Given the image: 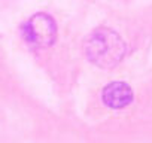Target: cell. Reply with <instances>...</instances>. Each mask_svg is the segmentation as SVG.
Segmentation results:
<instances>
[{"label": "cell", "instance_id": "2", "mask_svg": "<svg viewBox=\"0 0 152 143\" xmlns=\"http://www.w3.org/2000/svg\"><path fill=\"white\" fill-rule=\"evenodd\" d=\"M24 37L37 48H48L57 39L55 21L46 14H36L24 24Z\"/></svg>", "mask_w": 152, "mask_h": 143}, {"label": "cell", "instance_id": "1", "mask_svg": "<svg viewBox=\"0 0 152 143\" xmlns=\"http://www.w3.org/2000/svg\"><path fill=\"white\" fill-rule=\"evenodd\" d=\"M85 54L88 60L102 67L112 69L118 66L125 55V42L112 28H97L85 40Z\"/></svg>", "mask_w": 152, "mask_h": 143}, {"label": "cell", "instance_id": "3", "mask_svg": "<svg viewBox=\"0 0 152 143\" xmlns=\"http://www.w3.org/2000/svg\"><path fill=\"white\" fill-rule=\"evenodd\" d=\"M103 103L110 109H124L133 101V90L125 82H110L102 91Z\"/></svg>", "mask_w": 152, "mask_h": 143}]
</instances>
